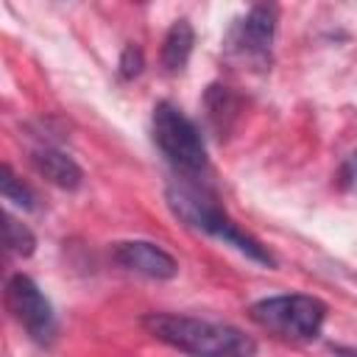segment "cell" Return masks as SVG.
Masks as SVG:
<instances>
[{"label":"cell","mask_w":357,"mask_h":357,"mask_svg":"<svg viewBox=\"0 0 357 357\" xmlns=\"http://www.w3.org/2000/svg\"><path fill=\"white\" fill-rule=\"evenodd\" d=\"M112 257L120 268L148 276V279L162 282V279H173L178 273V262L165 248H159L156 243H148V240H123L112 248Z\"/></svg>","instance_id":"52a82bcc"},{"label":"cell","mask_w":357,"mask_h":357,"mask_svg":"<svg viewBox=\"0 0 357 357\" xmlns=\"http://www.w3.org/2000/svg\"><path fill=\"white\" fill-rule=\"evenodd\" d=\"M31 165L36 167V173L42 178H47L50 184L61 187V190H78L84 181V170L78 167V162L73 156H67L59 148H33L31 151Z\"/></svg>","instance_id":"ba28073f"},{"label":"cell","mask_w":357,"mask_h":357,"mask_svg":"<svg viewBox=\"0 0 357 357\" xmlns=\"http://www.w3.org/2000/svg\"><path fill=\"white\" fill-rule=\"evenodd\" d=\"M273 33H276V6L259 3L254 6L240 22H234L229 33V50L254 67L265 70L271 61V47H273Z\"/></svg>","instance_id":"8992f818"},{"label":"cell","mask_w":357,"mask_h":357,"mask_svg":"<svg viewBox=\"0 0 357 357\" xmlns=\"http://www.w3.org/2000/svg\"><path fill=\"white\" fill-rule=\"evenodd\" d=\"M332 351L337 357H357V349H351V346H332Z\"/></svg>","instance_id":"9a60e30c"},{"label":"cell","mask_w":357,"mask_h":357,"mask_svg":"<svg viewBox=\"0 0 357 357\" xmlns=\"http://www.w3.org/2000/svg\"><path fill=\"white\" fill-rule=\"evenodd\" d=\"M142 326L156 340L190 354V357H254L257 340L243 329L220 321L176 315V312H148Z\"/></svg>","instance_id":"6da1fadb"},{"label":"cell","mask_w":357,"mask_h":357,"mask_svg":"<svg viewBox=\"0 0 357 357\" xmlns=\"http://www.w3.org/2000/svg\"><path fill=\"white\" fill-rule=\"evenodd\" d=\"M206 109H209V123H212V128L223 137L226 131H229V126H231V120H234V114H237V98L226 89V86H209V92H206Z\"/></svg>","instance_id":"30bf717a"},{"label":"cell","mask_w":357,"mask_h":357,"mask_svg":"<svg viewBox=\"0 0 357 357\" xmlns=\"http://www.w3.org/2000/svg\"><path fill=\"white\" fill-rule=\"evenodd\" d=\"M0 190H3V198L11 201L14 206H22V209H33L36 206V195L31 192L28 184H22L14 170L8 165H3V173H0Z\"/></svg>","instance_id":"7c38bea8"},{"label":"cell","mask_w":357,"mask_h":357,"mask_svg":"<svg viewBox=\"0 0 357 357\" xmlns=\"http://www.w3.org/2000/svg\"><path fill=\"white\" fill-rule=\"evenodd\" d=\"M6 307L33 343H39V346L53 343V337L59 332L56 312H53V304L45 298V293L39 290V284L31 276L14 273L6 282Z\"/></svg>","instance_id":"5b68a950"},{"label":"cell","mask_w":357,"mask_h":357,"mask_svg":"<svg viewBox=\"0 0 357 357\" xmlns=\"http://www.w3.org/2000/svg\"><path fill=\"white\" fill-rule=\"evenodd\" d=\"M6 248L14 257H31L33 248H36L33 231L25 223H20L17 218H11V215H6Z\"/></svg>","instance_id":"8fae6325"},{"label":"cell","mask_w":357,"mask_h":357,"mask_svg":"<svg viewBox=\"0 0 357 357\" xmlns=\"http://www.w3.org/2000/svg\"><path fill=\"white\" fill-rule=\"evenodd\" d=\"M343 178H346V181H354V178H357V153L349 156V162H346V167H343Z\"/></svg>","instance_id":"5bb4252c"},{"label":"cell","mask_w":357,"mask_h":357,"mask_svg":"<svg viewBox=\"0 0 357 357\" xmlns=\"http://www.w3.org/2000/svg\"><path fill=\"white\" fill-rule=\"evenodd\" d=\"M142 64H145L142 50H139L137 45H126V47H123V53H120V61H117V73H120V78L131 81L134 75H139V73H142Z\"/></svg>","instance_id":"4fadbf2b"},{"label":"cell","mask_w":357,"mask_h":357,"mask_svg":"<svg viewBox=\"0 0 357 357\" xmlns=\"http://www.w3.org/2000/svg\"><path fill=\"white\" fill-rule=\"evenodd\" d=\"M167 206L173 209V215L178 220H184L190 229H198L215 240H223L226 245H234L240 254H245L248 259L276 268L273 254L248 231H243L218 204L206 190H198L192 184H170L167 187Z\"/></svg>","instance_id":"7a4b0ae2"},{"label":"cell","mask_w":357,"mask_h":357,"mask_svg":"<svg viewBox=\"0 0 357 357\" xmlns=\"http://www.w3.org/2000/svg\"><path fill=\"white\" fill-rule=\"evenodd\" d=\"M248 315L257 326L284 340L307 343L321 335V326L326 321V304L318 296L282 293V296H268V298L254 301L248 307Z\"/></svg>","instance_id":"277c9868"},{"label":"cell","mask_w":357,"mask_h":357,"mask_svg":"<svg viewBox=\"0 0 357 357\" xmlns=\"http://www.w3.org/2000/svg\"><path fill=\"white\" fill-rule=\"evenodd\" d=\"M192 45H195V31L190 25V20H176L167 33H165V42H162V64L167 73H178L187 67L190 61V53H192Z\"/></svg>","instance_id":"9c48e42d"},{"label":"cell","mask_w":357,"mask_h":357,"mask_svg":"<svg viewBox=\"0 0 357 357\" xmlns=\"http://www.w3.org/2000/svg\"><path fill=\"white\" fill-rule=\"evenodd\" d=\"M151 134L162 156L170 162V167L187 178H198L209 167L206 142L198 131V126L173 103L162 100L153 106L151 117Z\"/></svg>","instance_id":"3957f363"}]
</instances>
